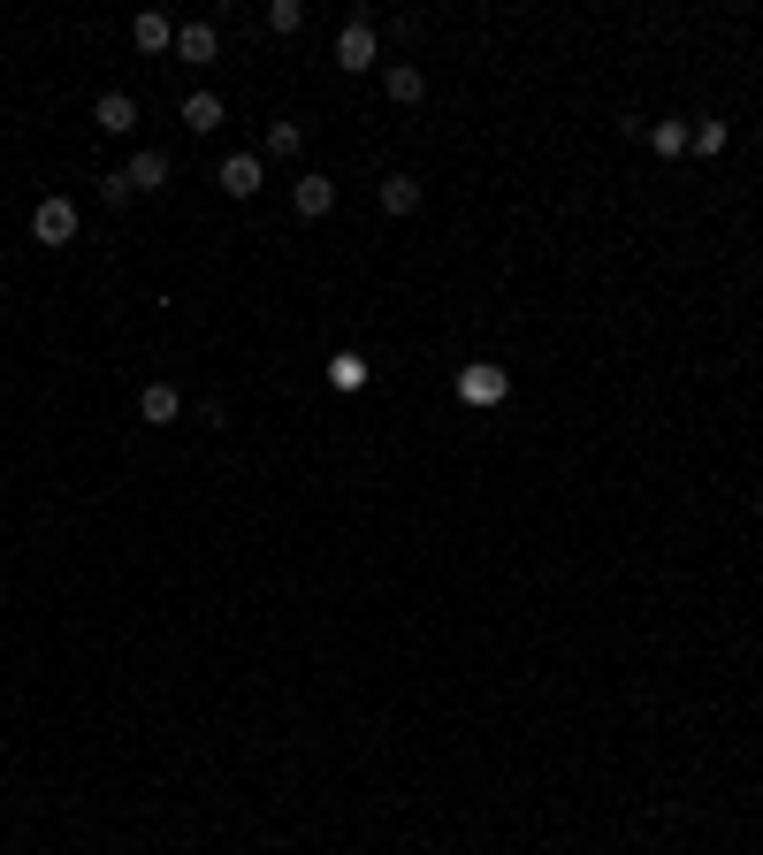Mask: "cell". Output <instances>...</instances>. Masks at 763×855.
<instances>
[{"mask_svg": "<svg viewBox=\"0 0 763 855\" xmlns=\"http://www.w3.org/2000/svg\"><path fill=\"white\" fill-rule=\"evenodd\" d=\"M336 69H382V31H374V15H351V23L336 31Z\"/></svg>", "mask_w": 763, "mask_h": 855, "instance_id": "6da1fadb", "label": "cell"}, {"mask_svg": "<svg viewBox=\"0 0 763 855\" xmlns=\"http://www.w3.org/2000/svg\"><path fill=\"white\" fill-rule=\"evenodd\" d=\"M31 237L38 245H69L77 237V199H38L31 206Z\"/></svg>", "mask_w": 763, "mask_h": 855, "instance_id": "7a4b0ae2", "label": "cell"}, {"mask_svg": "<svg viewBox=\"0 0 763 855\" xmlns=\"http://www.w3.org/2000/svg\"><path fill=\"white\" fill-rule=\"evenodd\" d=\"M458 397H465V405H504V397H512V374L481 359V367H465V374H458Z\"/></svg>", "mask_w": 763, "mask_h": 855, "instance_id": "3957f363", "label": "cell"}, {"mask_svg": "<svg viewBox=\"0 0 763 855\" xmlns=\"http://www.w3.org/2000/svg\"><path fill=\"white\" fill-rule=\"evenodd\" d=\"M382 92H390L397 108H420V100H428V77H420L413 61H390V69H382Z\"/></svg>", "mask_w": 763, "mask_h": 855, "instance_id": "277c9868", "label": "cell"}, {"mask_svg": "<svg viewBox=\"0 0 763 855\" xmlns=\"http://www.w3.org/2000/svg\"><path fill=\"white\" fill-rule=\"evenodd\" d=\"M92 123H100L108 138H123V131H138V100H131V92H100V108H92Z\"/></svg>", "mask_w": 763, "mask_h": 855, "instance_id": "5b68a950", "label": "cell"}, {"mask_svg": "<svg viewBox=\"0 0 763 855\" xmlns=\"http://www.w3.org/2000/svg\"><path fill=\"white\" fill-rule=\"evenodd\" d=\"M222 191H229V199H253V191H260V154H229V161H222Z\"/></svg>", "mask_w": 763, "mask_h": 855, "instance_id": "8992f818", "label": "cell"}, {"mask_svg": "<svg viewBox=\"0 0 763 855\" xmlns=\"http://www.w3.org/2000/svg\"><path fill=\"white\" fill-rule=\"evenodd\" d=\"M291 206H299L305 222H321V214L336 206V183H328V176H299V191H291Z\"/></svg>", "mask_w": 763, "mask_h": 855, "instance_id": "52a82bcc", "label": "cell"}, {"mask_svg": "<svg viewBox=\"0 0 763 855\" xmlns=\"http://www.w3.org/2000/svg\"><path fill=\"white\" fill-rule=\"evenodd\" d=\"M138 413H146L153 428H168V420L183 413V397H176V382H146V390H138Z\"/></svg>", "mask_w": 763, "mask_h": 855, "instance_id": "ba28073f", "label": "cell"}, {"mask_svg": "<svg viewBox=\"0 0 763 855\" xmlns=\"http://www.w3.org/2000/svg\"><path fill=\"white\" fill-rule=\"evenodd\" d=\"M123 183H131V191H160V183H168V154H138V161H131V169H123Z\"/></svg>", "mask_w": 763, "mask_h": 855, "instance_id": "9c48e42d", "label": "cell"}, {"mask_svg": "<svg viewBox=\"0 0 763 855\" xmlns=\"http://www.w3.org/2000/svg\"><path fill=\"white\" fill-rule=\"evenodd\" d=\"M214 46H222L214 23H183V31H176V54H183V61H214Z\"/></svg>", "mask_w": 763, "mask_h": 855, "instance_id": "30bf717a", "label": "cell"}, {"mask_svg": "<svg viewBox=\"0 0 763 855\" xmlns=\"http://www.w3.org/2000/svg\"><path fill=\"white\" fill-rule=\"evenodd\" d=\"M183 131H199V138L222 131V100H214V92H191V100H183Z\"/></svg>", "mask_w": 763, "mask_h": 855, "instance_id": "8fae6325", "label": "cell"}, {"mask_svg": "<svg viewBox=\"0 0 763 855\" xmlns=\"http://www.w3.org/2000/svg\"><path fill=\"white\" fill-rule=\"evenodd\" d=\"M649 146H657L664 161H680V154L695 146V131H687V123H649Z\"/></svg>", "mask_w": 763, "mask_h": 855, "instance_id": "7c38bea8", "label": "cell"}, {"mask_svg": "<svg viewBox=\"0 0 763 855\" xmlns=\"http://www.w3.org/2000/svg\"><path fill=\"white\" fill-rule=\"evenodd\" d=\"M131 38H138L146 54H160V46H176V23H168V15H138V23H131Z\"/></svg>", "mask_w": 763, "mask_h": 855, "instance_id": "4fadbf2b", "label": "cell"}, {"mask_svg": "<svg viewBox=\"0 0 763 855\" xmlns=\"http://www.w3.org/2000/svg\"><path fill=\"white\" fill-rule=\"evenodd\" d=\"M382 206H390V214H413V206H420V183H413V176H382Z\"/></svg>", "mask_w": 763, "mask_h": 855, "instance_id": "5bb4252c", "label": "cell"}, {"mask_svg": "<svg viewBox=\"0 0 763 855\" xmlns=\"http://www.w3.org/2000/svg\"><path fill=\"white\" fill-rule=\"evenodd\" d=\"M328 382H336V390H359V382H367V359H359V351H336V359H328Z\"/></svg>", "mask_w": 763, "mask_h": 855, "instance_id": "9a60e30c", "label": "cell"}, {"mask_svg": "<svg viewBox=\"0 0 763 855\" xmlns=\"http://www.w3.org/2000/svg\"><path fill=\"white\" fill-rule=\"evenodd\" d=\"M299 146H305V131H299V123H276V131H268V154H283V161H291Z\"/></svg>", "mask_w": 763, "mask_h": 855, "instance_id": "2e32d148", "label": "cell"}, {"mask_svg": "<svg viewBox=\"0 0 763 855\" xmlns=\"http://www.w3.org/2000/svg\"><path fill=\"white\" fill-rule=\"evenodd\" d=\"M268 23H276V31H299L305 8H299V0H268Z\"/></svg>", "mask_w": 763, "mask_h": 855, "instance_id": "e0dca14e", "label": "cell"}, {"mask_svg": "<svg viewBox=\"0 0 763 855\" xmlns=\"http://www.w3.org/2000/svg\"><path fill=\"white\" fill-rule=\"evenodd\" d=\"M695 154H726V123H695Z\"/></svg>", "mask_w": 763, "mask_h": 855, "instance_id": "ac0fdd59", "label": "cell"}, {"mask_svg": "<svg viewBox=\"0 0 763 855\" xmlns=\"http://www.w3.org/2000/svg\"><path fill=\"white\" fill-rule=\"evenodd\" d=\"M756 519H763V490H756Z\"/></svg>", "mask_w": 763, "mask_h": 855, "instance_id": "d6986e66", "label": "cell"}]
</instances>
